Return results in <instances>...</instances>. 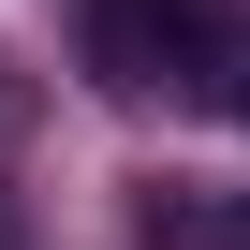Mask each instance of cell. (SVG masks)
Returning a JSON list of instances; mask_svg holds the SVG:
<instances>
[{"mask_svg":"<svg viewBox=\"0 0 250 250\" xmlns=\"http://www.w3.org/2000/svg\"><path fill=\"white\" fill-rule=\"evenodd\" d=\"M250 44V0H88V74L118 103H206Z\"/></svg>","mask_w":250,"mask_h":250,"instance_id":"cell-1","label":"cell"},{"mask_svg":"<svg viewBox=\"0 0 250 250\" xmlns=\"http://www.w3.org/2000/svg\"><path fill=\"white\" fill-rule=\"evenodd\" d=\"M162 250H250V206H235V191H191V206L162 221Z\"/></svg>","mask_w":250,"mask_h":250,"instance_id":"cell-2","label":"cell"},{"mask_svg":"<svg viewBox=\"0 0 250 250\" xmlns=\"http://www.w3.org/2000/svg\"><path fill=\"white\" fill-rule=\"evenodd\" d=\"M206 103H235V133H250V44L221 59V88H206Z\"/></svg>","mask_w":250,"mask_h":250,"instance_id":"cell-3","label":"cell"},{"mask_svg":"<svg viewBox=\"0 0 250 250\" xmlns=\"http://www.w3.org/2000/svg\"><path fill=\"white\" fill-rule=\"evenodd\" d=\"M0 133H15V74H0Z\"/></svg>","mask_w":250,"mask_h":250,"instance_id":"cell-4","label":"cell"}]
</instances>
